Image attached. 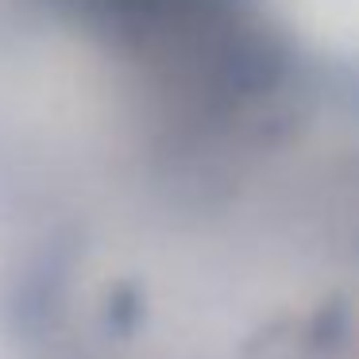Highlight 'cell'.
<instances>
[]
</instances>
